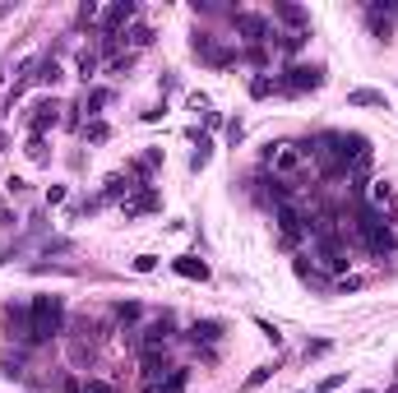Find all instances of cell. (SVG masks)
<instances>
[{
  "label": "cell",
  "instance_id": "cell-1",
  "mask_svg": "<svg viewBox=\"0 0 398 393\" xmlns=\"http://www.w3.org/2000/svg\"><path fill=\"white\" fill-rule=\"evenodd\" d=\"M306 162H310V153L301 148V144H292V139H278V144L264 148V166H269L283 185L301 181V176H306Z\"/></svg>",
  "mask_w": 398,
  "mask_h": 393
},
{
  "label": "cell",
  "instance_id": "cell-2",
  "mask_svg": "<svg viewBox=\"0 0 398 393\" xmlns=\"http://www.w3.org/2000/svg\"><path fill=\"white\" fill-rule=\"evenodd\" d=\"M61 324H65V301L61 296H32L28 301V343L56 338Z\"/></svg>",
  "mask_w": 398,
  "mask_h": 393
},
{
  "label": "cell",
  "instance_id": "cell-3",
  "mask_svg": "<svg viewBox=\"0 0 398 393\" xmlns=\"http://www.w3.org/2000/svg\"><path fill=\"white\" fill-rule=\"evenodd\" d=\"M357 236H361V241H366V250L370 255H394L398 250V236H394V227H389V222H384V218H361V222H357Z\"/></svg>",
  "mask_w": 398,
  "mask_h": 393
},
{
  "label": "cell",
  "instance_id": "cell-4",
  "mask_svg": "<svg viewBox=\"0 0 398 393\" xmlns=\"http://www.w3.org/2000/svg\"><path fill=\"white\" fill-rule=\"evenodd\" d=\"M320 84H324L320 65H287L283 79H278V93H315Z\"/></svg>",
  "mask_w": 398,
  "mask_h": 393
},
{
  "label": "cell",
  "instance_id": "cell-5",
  "mask_svg": "<svg viewBox=\"0 0 398 393\" xmlns=\"http://www.w3.org/2000/svg\"><path fill=\"white\" fill-rule=\"evenodd\" d=\"M366 213L389 222V218L398 213V190H394L389 181H370V185H366Z\"/></svg>",
  "mask_w": 398,
  "mask_h": 393
},
{
  "label": "cell",
  "instance_id": "cell-6",
  "mask_svg": "<svg viewBox=\"0 0 398 393\" xmlns=\"http://www.w3.org/2000/svg\"><path fill=\"white\" fill-rule=\"evenodd\" d=\"M51 125H61V102H56V97L32 102V106H28V130H32V139H42Z\"/></svg>",
  "mask_w": 398,
  "mask_h": 393
},
{
  "label": "cell",
  "instance_id": "cell-7",
  "mask_svg": "<svg viewBox=\"0 0 398 393\" xmlns=\"http://www.w3.org/2000/svg\"><path fill=\"white\" fill-rule=\"evenodd\" d=\"M190 51H195L199 61L218 65V70H222V65H231V61H236V51H227V46H218L214 37H209V32H195V42H190Z\"/></svg>",
  "mask_w": 398,
  "mask_h": 393
},
{
  "label": "cell",
  "instance_id": "cell-8",
  "mask_svg": "<svg viewBox=\"0 0 398 393\" xmlns=\"http://www.w3.org/2000/svg\"><path fill=\"white\" fill-rule=\"evenodd\" d=\"M306 231H310V222L301 213L292 209V204H278V236H283V241H301Z\"/></svg>",
  "mask_w": 398,
  "mask_h": 393
},
{
  "label": "cell",
  "instance_id": "cell-9",
  "mask_svg": "<svg viewBox=\"0 0 398 393\" xmlns=\"http://www.w3.org/2000/svg\"><path fill=\"white\" fill-rule=\"evenodd\" d=\"M135 19V0H121V5H111L107 15H102V37H121V28Z\"/></svg>",
  "mask_w": 398,
  "mask_h": 393
},
{
  "label": "cell",
  "instance_id": "cell-10",
  "mask_svg": "<svg viewBox=\"0 0 398 393\" xmlns=\"http://www.w3.org/2000/svg\"><path fill=\"white\" fill-rule=\"evenodd\" d=\"M167 333H171V319H158V324H149V329L139 333V347H144V356H158V352L167 347Z\"/></svg>",
  "mask_w": 398,
  "mask_h": 393
},
{
  "label": "cell",
  "instance_id": "cell-11",
  "mask_svg": "<svg viewBox=\"0 0 398 393\" xmlns=\"http://www.w3.org/2000/svg\"><path fill=\"white\" fill-rule=\"evenodd\" d=\"M158 209V190L153 185H135V195L125 199V218H144V213Z\"/></svg>",
  "mask_w": 398,
  "mask_h": 393
},
{
  "label": "cell",
  "instance_id": "cell-12",
  "mask_svg": "<svg viewBox=\"0 0 398 393\" xmlns=\"http://www.w3.org/2000/svg\"><path fill=\"white\" fill-rule=\"evenodd\" d=\"M236 28L245 32V42H269V23H264L260 15H250V10H241V15H236Z\"/></svg>",
  "mask_w": 398,
  "mask_h": 393
},
{
  "label": "cell",
  "instance_id": "cell-13",
  "mask_svg": "<svg viewBox=\"0 0 398 393\" xmlns=\"http://www.w3.org/2000/svg\"><path fill=\"white\" fill-rule=\"evenodd\" d=\"M171 269L181 273V278H190V282H204V278H209V264H204L199 255H181V259H171Z\"/></svg>",
  "mask_w": 398,
  "mask_h": 393
},
{
  "label": "cell",
  "instance_id": "cell-14",
  "mask_svg": "<svg viewBox=\"0 0 398 393\" xmlns=\"http://www.w3.org/2000/svg\"><path fill=\"white\" fill-rule=\"evenodd\" d=\"M135 195V185H130V176H107V185H102V199H130Z\"/></svg>",
  "mask_w": 398,
  "mask_h": 393
},
{
  "label": "cell",
  "instance_id": "cell-15",
  "mask_svg": "<svg viewBox=\"0 0 398 393\" xmlns=\"http://www.w3.org/2000/svg\"><path fill=\"white\" fill-rule=\"evenodd\" d=\"M274 15L283 19V23H292V32L306 28V10H301V5H274Z\"/></svg>",
  "mask_w": 398,
  "mask_h": 393
},
{
  "label": "cell",
  "instance_id": "cell-16",
  "mask_svg": "<svg viewBox=\"0 0 398 393\" xmlns=\"http://www.w3.org/2000/svg\"><path fill=\"white\" fill-rule=\"evenodd\" d=\"M185 389V370H171L162 384H144V393H181Z\"/></svg>",
  "mask_w": 398,
  "mask_h": 393
},
{
  "label": "cell",
  "instance_id": "cell-17",
  "mask_svg": "<svg viewBox=\"0 0 398 393\" xmlns=\"http://www.w3.org/2000/svg\"><path fill=\"white\" fill-rule=\"evenodd\" d=\"M190 338H195V343H218V338H222V324H218V319H204V324L190 329Z\"/></svg>",
  "mask_w": 398,
  "mask_h": 393
},
{
  "label": "cell",
  "instance_id": "cell-18",
  "mask_svg": "<svg viewBox=\"0 0 398 393\" xmlns=\"http://www.w3.org/2000/svg\"><path fill=\"white\" fill-rule=\"evenodd\" d=\"M366 19H370V32H375V37H389V10H384V5H370Z\"/></svg>",
  "mask_w": 398,
  "mask_h": 393
},
{
  "label": "cell",
  "instance_id": "cell-19",
  "mask_svg": "<svg viewBox=\"0 0 398 393\" xmlns=\"http://www.w3.org/2000/svg\"><path fill=\"white\" fill-rule=\"evenodd\" d=\"M32 79L46 84V88H51V84H61V65H56V56H46V61L37 65V75H32Z\"/></svg>",
  "mask_w": 398,
  "mask_h": 393
},
{
  "label": "cell",
  "instance_id": "cell-20",
  "mask_svg": "<svg viewBox=\"0 0 398 393\" xmlns=\"http://www.w3.org/2000/svg\"><path fill=\"white\" fill-rule=\"evenodd\" d=\"M107 97H111L107 88H93V93H84V102H79V111H88V116H97V111L107 106Z\"/></svg>",
  "mask_w": 398,
  "mask_h": 393
},
{
  "label": "cell",
  "instance_id": "cell-21",
  "mask_svg": "<svg viewBox=\"0 0 398 393\" xmlns=\"http://www.w3.org/2000/svg\"><path fill=\"white\" fill-rule=\"evenodd\" d=\"M348 102H352V106H384V93H375V88H352V93H348Z\"/></svg>",
  "mask_w": 398,
  "mask_h": 393
},
{
  "label": "cell",
  "instance_id": "cell-22",
  "mask_svg": "<svg viewBox=\"0 0 398 393\" xmlns=\"http://www.w3.org/2000/svg\"><path fill=\"white\" fill-rule=\"evenodd\" d=\"M158 162H162V148H149V153H144V157L135 162V176H139V181H144V176H153Z\"/></svg>",
  "mask_w": 398,
  "mask_h": 393
},
{
  "label": "cell",
  "instance_id": "cell-23",
  "mask_svg": "<svg viewBox=\"0 0 398 393\" xmlns=\"http://www.w3.org/2000/svg\"><path fill=\"white\" fill-rule=\"evenodd\" d=\"M274 93H278V79H269V75L250 79V97H274Z\"/></svg>",
  "mask_w": 398,
  "mask_h": 393
},
{
  "label": "cell",
  "instance_id": "cell-24",
  "mask_svg": "<svg viewBox=\"0 0 398 393\" xmlns=\"http://www.w3.org/2000/svg\"><path fill=\"white\" fill-rule=\"evenodd\" d=\"M93 75H97V51H79V79L88 84Z\"/></svg>",
  "mask_w": 398,
  "mask_h": 393
},
{
  "label": "cell",
  "instance_id": "cell-25",
  "mask_svg": "<svg viewBox=\"0 0 398 393\" xmlns=\"http://www.w3.org/2000/svg\"><path fill=\"white\" fill-rule=\"evenodd\" d=\"M269 375H274V365H255V370L245 375V384H241V389H260V384H269Z\"/></svg>",
  "mask_w": 398,
  "mask_h": 393
},
{
  "label": "cell",
  "instance_id": "cell-26",
  "mask_svg": "<svg viewBox=\"0 0 398 393\" xmlns=\"http://www.w3.org/2000/svg\"><path fill=\"white\" fill-rule=\"evenodd\" d=\"M111 315L121 319V324H135V319H139V305H135V301H121L116 310H111Z\"/></svg>",
  "mask_w": 398,
  "mask_h": 393
},
{
  "label": "cell",
  "instance_id": "cell-27",
  "mask_svg": "<svg viewBox=\"0 0 398 393\" xmlns=\"http://www.w3.org/2000/svg\"><path fill=\"white\" fill-rule=\"evenodd\" d=\"M84 135H88L93 144H102V139H107L111 130H107V121H88V125H84Z\"/></svg>",
  "mask_w": 398,
  "mask_h": 393
},
{
  "label": "cell",
  "instance_id": "cell-28",
  "mask_svg": "<svg viewBox=\"0 0 398 393\" xmlns=\"http://www.w3.org/2000/svg\"><path fill=\"white\" fill-rule=\"evenodd\" d=\"M278 46H283V51H301V46H306V32H287Z\"/></svg>",
  "mask_w": 398,
  "mask_h": 393
},
{
  "label": "cell",
  "instance_id": "cell-29",
  "mask_svg": "<svg viewBox=\"0 0 398 393\" xmlns=\"http://www.w3.org/2000/svg\"><path fill=\"white\" fill-rule=\"evenodd\" d=\"M65 204V185H51V190H46V209H61Z\"/></svg>",
  "mask_w": 398,
  "mask_h": 393
},
{
  "label": "cell",
  "instance_id": "cell-30",
  "mask_svg": "<svg viewBox=\"0 0 398 393\" xmlns=\"http://www.w3.org/2000/svg\"><path fill=\"white\" fill-rule=\"evenodd\" d=\"M28 157L32 162H46V144L42 139H28Z\"/></svg>",
  "mask_w": 398,
  "mask_h": 393
},
{
  "label": "cell",
  "instance_id": "cell-31",
  "mask_svg": "<svg viewBox=\"0 0 398 393\" xmlns=\"http://www.w3.org/2000/svg\"><path fill=\"white\" fill-rule=\"evenodd\" d=\"M84 393H116V389H111L107 379H88V384H84Z\"/></svg>",
  "mask_w": 398,
  "mask_h": 393
},
{
  "label": "cell",
  "instance_id": "cell-32",
  "mask_svg": "<svg viewBox=\"0 0 398 393\" xmlns=\"http://www.w3.org/2000/svg\"><path fill=\"white\" fill-rule=\"evenodd\" d=\"M153 269H158L153 255H139V259H135V273H153Z\"/></svg>",
  "mask_w": 398,
  "mask_h": 393
},
{
  "label": "cell",
  "instance_id": "cell-33",
  "mask_svg": "<svg viewBox=\"0 0 398 393\" xmlns=\"http://www.w3.org/2000/svg\"><path fill=\"white\" fill-rule=\"evenodd\" d=\"M130 42H135V46H149V42H153V32H149V28H135V32H130Z\"/></svg>",
  "mask_w": 398,
  "mask_h": 393
}]
</instances>
